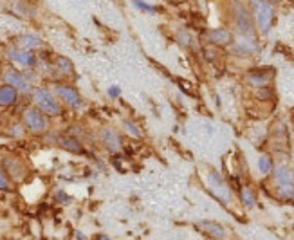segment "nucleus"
<instances>
[{"label": "nucleus", "instance_id": "f257e3e1", "mask_svg": "<svg viewBox=\"0 0 294 240\" xmlns=\"http://www.w3.org/2000/svg\"><path fill=\"white\" fill-rule=\"evenodd\" d=\"M271 182L276 199L289 202L294 200V170L287 164H276L271 172Z\"/></svg>", "mask_w": 294, "mask_h": 240}, {"label": "nucleus", "instance_id": "f03ea898", "mask_svg": "<svg viewBox=\"0 0 294 240\" xmlns=\"http://www.w3.org/2000/svg\"><path fill=\"white\" fill-rule=\"evenodd\" d=\"M2 82L13 87L20 96H31L34 90V72L33 69L19 70L15 67H6L2 70Z\"/></svg>", "mask_w": 294, "mask_h": 240}, {"label": "nucleus", "instance_id": "7ed1b4c3", "mask_svg": "<svg viewBox=\"0 0 294 240\" xmlns=\"http://www.w3.org/2000/svg\"><path fill=\"white\" fill-rule=\"evenodd\" d=\"M231 16L233 24H235L236 33L240 34L244 42H256L254 38V22L251 13L247 11V8L244 4H240L238 0L231 2Z\"/></svg>", "mask_w": 294, "mask_h": 240}, {"label": "nucleus", "instance_id": "20e7f679", "mask_svg": "<svg viewBox=\"0 0 294 240\" xmlns=\"http://www.w3.org/2000/svg\"><path fill=\"white\" fill-rule=\"evenodd\" d=\"M31 98H33L34 107L44 112L47 118H58V116L63 114V105L60 103L54 93L47 87H34Z\"/></svg>", "mask_w": 294, "mask_h": 240}, {"label": "nucleus", "instance_id": "39448f33", "mask_svg": "<svg viewBox=\"0 0 294 240\" xmlns=\"http://www.w3.org/2000/svg\"><path fill=\"white\" fill-rule=\"evenodd\" d=\"M251 8H253V22L254 27L260 31L262 34H267L274 22V8L272 4L265 2V0H249Z\"/></svg>", "mask_w": 294, "mask_h": 240}, {"label": "nucleus", "instance_id": "423d86ee", "mask_svg": "<svg viewBox=\"0 0 294 240\" xmlns=\"http://www.w3.org/2000/svg\"><path fill=\"white\" fill-rule=\"evenodd\" d=\"M208 188L213 193V197L222 204V206H229L233 202V192L229 188L228 181L218 174L217 170H211L208 174Z\"/></svg>", "mask_w": 294, "mask_h": 240}, {"label": "nucleus", "instance_id": "0eeeda50", "mask_svg": "<svg viewBox=\"0 0 294 240\" xmlns=\"http://www.w3.org/2000/svg\"><path fill=\"white\" fill-rule=\"evenodd\" d=\"M22 125H24V128H26L27 132L38 136V134L47 132L49 118L42 110H38L36 107H27L26 110H24V114H22Z\"/></svg>", "mask_w": 294, "mask_h": 240}, {"label": "nucleus", "instance_id": "6e6552de", "mask_svg": "<svg viewBox=\"0 0 294 240\" xmlns=\"http://www.w3.org/2000/svg\"><path fill=\"white\" fill-rule=\"evenodd\" d=\"M52 93L54 96L60 100V103L69 107L70 110H80L83 107V98L80 96L76 89L72 85H67V83H56L52 87Z\"/></svg>", "mask_w": 294, "mask_h": 240}, {"label": "nucleus", "instance_id": "1a4fd4ad", "mask_svg": "<svg viewBox=\"0 0 294 240\" xmlns=\"http://www.w3.org/2000/svg\"><path fill=\"white\" fill-rule=\"evenodd\" d=\"M2 170L8 174V177L11 179V181H22L24 177H26V164H24V161L20 157H16V155H6V157H2Z\"/></svg>", "mask_w": 294, "mask_h": 240}, {"label": "nucleus", "instance_id": "9d476101", "mask_svg": "<svg viewBox=\"0 0 294 240\" xmlns=\"http://www.w3.org/2000/svg\"><path fill=\"white\" fill-rule=\"evenodd\" d=\"M6 56L11 63L15 65H20L26 69H34L36 67V62H38V56L31 51H24V49H19V47H9L6 51Z\"/></svg>", "mask_w": 294, "mask_h": 240}, {"label": "nucleus", "instance_id": "9b49d317", "mask_svg": "<svg viewBox=\"0 0 294 240\" xmlns=\"http://www.w3.org/2000/svg\"><path fill=\"white\" fill-rule=\"evenodd\" d=\"M100 141L111 154H119L123 150V137L114 126H103L100 132Z\"/></svg>", "mask_w": 294, "mask_h": 240}, {"label": "nucleus", "instance_id": "f8f14e48", "mask_svg": "<svg viewBox=\"0 0 294 240\" xmlns=\"http://www.w3.org/2000/svg\"><path fill=\"white\" fill-rule=\"evenodd\" d=\"M272 78H274L272 69H253L244 76V80L253 89H262V87H269Z\"/></svg>", "mask_w": 294, "mask_h": 240}, {"label": "nucleus", "instance_id": "ddd939ff", "mask_svg": "<svg viewBox=\"0 0 294 240\" xmlns=\"http://www.w3.org/2000/svg\"><path fill=\"white\" fill-rule=\"evenodd\" d=\"M197 228H199L200 231H204L210 238H213V240H226L228 238V229H226L220 222L200 220V222H197Z\"/></svg>", "mask_w": 294, "mask_h": 240}, {"label": "nucleus", "instance_id": "4468645a", "mask_svg": "<svg viewBox=\"0 0 294 240\" xmlns=\"http://www.w3.org/2000/svg\"><path fill=\"white\" fill-rule=\"evenodd\" d=\"M56 143H58V146L62 148V150H67V152H70V154H78V155L87 154V152H85V146L81 144V141L74 136H60Z\"/></svg>", "mask_w": 294, "mask_h": 240}, {"label": "nucleus", "instance_id": "2eb2a0df", "mask_svg": "<svg viewBox=\"0 0 294 240\" xmlns=\"http://www.w3.org/2000/svg\"><path fill=\"white\" fill-rule=\"evenodd\" d=\"M206 38L211 45H222V47H224V45H229L233 42V34L229 33L228 29H224V27L208 31Z\"/></svg>", "mask_w": 294, "mask_h": 240}, {"label": "nucleus", "instance_id": "dca6fc26", "mask_svg": "<svg viewBox=\"0 0 294 240\" xmlns=\"http://www.w3.org/2000/svg\"><path fill=\"white\" fill-rule=\"evenodd\" d=\"M52 70L58 74L60 78H74V65L67 56H56L54 58V65H52Z\"/></svg>", "mask_w": 294, "mask_h": 240}, {"label": "nucleus", "instance_id": "f3484780", "mask_svg": "<svg viewBox=\"0 0 294 240\" xmlns=\"http://www.w3.org/2000/svg\"><path fill=\"white\" fill-rule=\"evenodd\" d=\"M19 96H20V94L16 93L13 87L6 85V83H2V85H0V107H2V108L13 107V105L19 101Z\"/></svg>", "mask_w": 294, "mask_h": 240}, {"label": "nucleus", "instance_id": "a211bd4d", "mask_svg": "<svg viewBox=\"0 0 294 240\" xmlns=\"http://www.w3.org/2000/svg\"><path fill=\"white\" fill-rule=\"evenodd\" d=\"M15 47L24 49V51H36V49L42 47V40L36 36V34H20L16 38V45Z\"/></svg>", "mask_w": 294, "mask_h": 240}, {"label": "nucleus", "instance_id": "6ab92c4d", "mask_svg": "<svg viewBox=\"0 0 294 240\" xmlns=\"http://www.w3.org/2000/svg\"><path fill=\"white\" fill-rule=\"evenodd\" d=\"M238 199H240V202H242V206L247 208V210L256 206V192H254L251 186H240Z\"/></svg>", "mask_w": 294, "mask_h": 240}, {"label": "nucleus", "instance_id": "aec40b11", "mask_svg": "<svg viewBox=\"0 0 294 240\" xmlns=\"http://www.w3.org/2000/svg\"><path fill=\"white\" fill-rule=\"evenodd\" d=\"M272 168H274V163H272L271 155L262 154L260 157H258V172H260L262 175H271Z\"/></svg>", "mask_w": 294, "mask_h": 240}, {"label": "nucleus", "instance_id": "412c9836", "mask_svg": "<svg viewBox=\"0 0 294 240\" xmlns=\"http://www.w3.org/2000/svg\"><path fill=\"white\" fill-rule=\"evenodd\" d=\"M123 128H125V132L128 134L130 137H136V139H141V137H143L141 126L137 125L136 121H132V119H123Z\"/></svg>", "mask_w": 294, "mask_h": 240}, {"label": "nucleus", "instance_id": "4be33fe9", "mask_svg": "<svg viewBox=\"0 0 294 240\" xmlns=\"http://www.w3.org/2000/svg\"><path fill=\"white\" fill-rule=\"evenodd\" d=\"M132 2H134V6H136L137 9H141L143 13H148V15H155V13H157V8L146 4L144 0H132Z\"/></svg>", "mask_w": 294, "mask_h": 240}, {"label": "nucleus", "instance_id": "5701e85b", "mask_svg": "<svg viewBox=\"0 0 294 240\" xmlns=\"http://www.w3.org/2000/svg\"><path fill=\"white\" fill-rule=\"evenodd\" d=\"M11 179L8 177V174H6L4 170H2V167H0V192H9L11 190Z\"/></svg>", "mask_w": 294, "mask_h": 240}, {"label": "nucleus", "instance_id": "b1692460", "mask_svg": "<svg viewBox=\"0 0 294 240\" xmlns=\"http://www.w3.org/2000/svg\"><path fill=\"white\" fill-rule=\"evenodd\" d=\"M274 93H272L269 87H262V89H256V98L258 100H272Z\"/></svg>", "mask_w": 294, "mask_h": 240}, {"label": "nucleus", "instance_id": "393cba45", "mask_svg": "<svg viewBox=\"0 0 294 240\" xmlns=\"http://www.w3.org/2000/svg\"><path fill=\"white\" fill-rule=\"evenodd\" d=\"M177 42H179L182 47H190L191 44V38L188 33H184V31H180V33H177Z\"/></svg>", "mask_w": 294, "mask_h": 240}, {"label": "nucleus", "instance_id": "a878e982", "mask_svg": "<svg viewBox=\"0 0 294 240\" xmlns=\"http://www.w3.org/2000/svg\"><path fill=\"white\" fill-rule=\"evenodd\" d=\"M54 200H56V202H60V204H69L72 199H70V197L67 195L65 192H62V190H58V192L54 193Z\"/></svg>", "mask_w": 294, "mask_h": 240}, {"label": "nucleus", "instance_id": "bb28decb", "mask_svg": "<svg viewBox=\"0 0 294 240\" xmlns=\"http://www.w3.org/2000/svg\"><path fill=\"white\" fill-rule=\"evenodd\" d=\"M107 94H108V98H111V100H118V98L121 96V87L111 85V87H108V90H107Z\"/></svg>", "mask_w": 294, "mask_h": 240}, {"label": "nucleus", "instance_id": "cd10ccee", "mask_svg": "<svg viewBox=\"0 0 294 240\" xmlns=\"http://www.w3.org/2000/svg\"><path fill=\"white\" fill-rule=\"evenodd\" d=\"M11 136H15V137H20V136H24V125L22 123H13V126H11Z\"/></svg>", "mask_w": 294, "mask_h": 240}, {"label": "nucleus", "instance_id": "c85d7f7f", "mask_svg": "<svg viewBox=\"0 0 294 240\" xmlns=\"http://www.w3.org/2000/svg\"><path fill=\"white\" fill-rule=\"evenodd\" d=\"M72 240H88V236L85 235L83 231H80V229H78V231H74V236H72Z\"/></svg>", "mask_w": 294, "mask_h": 240}, {"label": "nucleus", "instance_id": "c756f323", "mask_svg": "<svg viewBox=\"0 0 294 240\" xmlns=\"http://www.w3.org/2000/svg\"><path fill=\"white\" fill-rule=\"evenodd\" d=\"M94 240H111V236H107V235H98Z\"/></svg>", "mask_w": 294, "mask_h": 240}, {"label": "nucleus", "instance_id": "7c9ffc66", "mask_svg": "<svg viewBox=\"0 0 294 240\" xmlns=\"http://www.w3.org/2000/svg\"><path fill=\"white\" fill-rule=\"evenodd\" d=\"M265 2H269V4H276V2H282V0H265Z\"/></svg>", "mask_w": 294, "mask_h": 240}, {"label": "nucleus", "instance_id": "2f4dec72", "mask_svg": "<svg viewBox=\"0 0 294 240\" xmlns=\"http://www.w3.org/2000/svg\"><path fill=\"white\" fill-rule=\"evenodd\" d=\"M0 70H4V69H2V58H0Z\"/></svg>", "mask_w": 294, "mask_h": 240}, {"label": "nucleus", "instance_id": "473e14b6", "mask_svg": "<svg viewBox=\"0 0 294 240\" xmlns=\"http://www.w3.org/2000/svg\"><path fill=\"white\" fill-rule=\"evenodd\" d=\"M0 85H2V83H0Z\"/></svg>", "mask_w": 294, "mask_h": 240}]
</instances>
